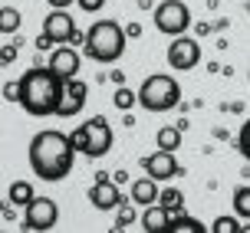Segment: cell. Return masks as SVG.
<instances>
[{
  "label": "cell",
  "mask_w": 250,
  "mask_h": 233,
  "mask_svg": "<svg viewBox=\"0 0 250 233\" xmlns=\"http://www.w3.org/2000/svg\"><path fill=\"white\" fill-rule=\"evenodd\" d=\"M76 164V148L66 132L46 128L37 132L30 141V168L40 181H62L66 174H73Z\"/></svg>",
  "instance_id": "6da1fadb"
},
{
  "label": "cell",
  "mask_w": 250,
  "mask_h": 233,
  "mask_svg": "<svg viewBox=\"0 0 250 233\" xmlns=\"http://www.w3.org/2000/svg\"><path fill=\"white\" fill-rule=\"evenodd\" d=\"M62 82L60 76L53 73L50 66L43 69V66H33V69H26L20 76V105H23L30 115H56L60 109V98H62Z\"/></svg>",
  "instance_id": "7a4b0ae2"
},
{
  "label": "cell",
  "mask_w": 250,
  "mask_h": 233,
  "mask_svg": "<svg viewBox=\"0 0 250 233\" xmlns=\"http://www.w3.org/2000/svg\"><path fill=\"white\" fill-rule=\"evenodd\" d=\"M125 53V30L115 20H96L86 30V43H83V56L92 62H115Z\"/></svg>",
  "instance_id": "3957f363"
},
{
  "label": "cell",
  "mask_w": 250,
  "mask_h": 233,
  "mask_svg": "<svg viewBox=\"0 0 250 233\" xmlns=\"http://www.w3.org/2000/svg\"><path fill=\"white\" fill-rule=\"evenodd\" d=\"M135 96H138V105L145 112H168L181 102V86H178L175 76L155 73L142 82V89H138Z\"/></svg>",
  "instance_id": "277c9868"
},
{
  "label": "cell",
  "mask_w": 250,
  "mask_h": 233,
  "mask_svg": "<svg viewBox=\"0 0 250 233\" xmlns=\"http://www.w3.org/2000/svg\"><path fill=\"white\" fill-rule=\"evenodd\" d=\"M73 141L76 155H86V158H105L112 151V128L102 115H92L89 122H83L79 128H73Z\"/></svg>",
  "instance_id": "5b68a950"
},
{
  "label": "cell",
  "mask_w": 250,
  "mask_h": 233,
  "mask_svg": "<svg viewBox=\"0 0 250 233\" xmlns=\"http://www.w3.org/2000/svg\"><path fill=\"white\" fill-rule=\"evenodd\" d=\"M191 10H188L185 0H165L155 7V30L165 37H181L191 30Z\"/></svg>",
  "instance_id": "8992f818"
},
{
  "label": "cell",
  "mask_w": 250,
  "mask_h": 233,
  "mask_svg": "<svg viewBox=\"0 0 250 233\" xmlns=\"http://www.w3.org/2000/svg\"><path fill=\"white\" fill-rule=\"evenodd\" d=\"M56 223H60V207H56V200H50V197H33L23 207V230L50 233Z\"/></svg>",
  "instance_id": "52a82bcc"
},
{
  "label": "cell",
  "mask_w": 250,
  "mask_h": 233,
  "mask_svg": "<svg viewBox=\"0 0 250 233\" xmlns=\"http://www.w3.org/2000/svg\"><path fill=\"white\" fill-rule=\"evenodd\" d=\"M165 59H168V66L171 69H178V73H185V69H194L201 62V43L194 37H175V43H168V53H165Z\"/></svg>",
  "instance_id": "ba28073f"
},
{
  "label": "cell",
  "mask_w": 250,
  "mask_h": 233,
  "mask_svg": "<svg viewBox=\"0 0 250 233\" xmlns=\"http://www.w3.org/2000/svg\"><path fill=\"white\" fill-rule=\"evenodd\" d=\"M142 168L155 181H171V177H181L185 174V168L175 161V151H162V148L155 155H148V158H142Z\"/></svg>",
  "instance_id": "9c48e42d"
},
{
  "label": "cell",
  "mask_w": 250,
  "mask_h": 233,
  "mask_svg": "<svg viewBox=\"0 0 250 233\" xmlns=\"http://www.w3.org/2000/svg\"><path fill=\"white\" fill-rule=\"evenodd\" d=\"M86 98H89V86L79 79V76H76V79H66L56 115H60V118H73V115H79V112L86 109Z\"/></svg>",
  "instance_id": "30bf717a"
},
{
  "label": "cell",
  "mask_w": 250,
  "mask_h": 233,
  "mask_svg": "<svg viewBox=\"0 0 250 233\" xmlns=\"http://www.w3.org/2000/svg\"><path fill=\"white\" fill-rule=\"evenodd\" d=\"M46 66H50L53 73H56L62 82H66V79H76V76H79L83 56H79V49H76V46H56Z\"/></svg>",
  "instance_id": "8fae6325"
},
{
  "label": "cell",
  "mask_w": 250,
  "mask_h": 233,
  "mask_svg": "<svg viewBox=\"0 0 250 233\" xmlns=\"http://www.w3.org/2000/svg\"><path fill=\"white\" fill-rule=\"evenodd\" d=\"M89 204L96 210H115L119 204H122V191H119V184H112L109 177H102V181H96V184L89 187Z\"/></svg>",
  "instance_id": "7c38bea8"
},
{
  "label": "cell",
  "mask_w": 250,
  "mask_h": 233,
  "mask_svg": "<svg viewBox=\"0 0 250 233\" xmlns=\"http://www.w3.org/2000/svg\"><path fill=\"white\" fill-rule=\"evenodd\" d=\"M73 30H76V20L66 10H53V13H46V20H43V33H46L53 43H69Z\"/></svg>",
  "instance_id": "4fadbf2b"
},
{
  "label": "cell",
  "mask_w": 250,
  "mask_h": 233,
  "mask_svg": "<svg viewBox=\"0 0 250 233\" xmlns=\"http://www.w3.org/2000/svg\"><path fill=\"white\" fill-rule=\"evenodd\" d=\"M168 210L155 200V204H148V207L142 210V217H138V223H142V230L145 233H168Z\"/></svg>",
  "instance_id": "5bb4252c"
},
{
  "label": "cell",
  "mask_w": 250,
  "mask_h": 233,
  "mask_svg": "<svg viewBox=\"0 0 250 233\" xmlns=\"http://www.w3.org/2000/svg\"><path fill=\"white\" fill-rule=\"evenodd\" d=\"M128 197H132L135 207H148V204H155V200H158V181H155V177H138V181H132Z\"/></svg>",
  "instance_id": "9a60e30c"
},
{
  "label": "cell",
  "mask_w": 250,
  "mask_h": 233,
  "mask_svg": "<svg viewBox=\"0 0 250 233\" xmlns=\"http://www.w3.org/2000/svg\"><path fill=\"white\" fill-rule=\"evenodd\" d=\"M168 233H204V223H198L194 217H188L185 210H181V214L168 217Z\"/></svg>",
  "instance_id": "2e32d148"
},
{
  "label": "cell",
  "mask_w": 250,
  "mask_h": 233,
  "mask_svg": "<svg viewBox=\"0 0 250 233\" xmlns=\"http://www.w3.org/2000/svg\"><path fill=\"white\" fill-rule=\"evenodd\" d=\"M33 197H37V191H33V184H30V181H13L10 191H7V200H10L13 207H26Z\"/></svg>",
  "instance_id": "e0dca14e"
},
{
  "label": "cell",
  "mask_w": 250,
  "mask_h": 233,
  "mask_svg": "<svg viewBox=\"0 0 250 233\" xmlns=\"http://www.w3.org/2000/svg\"><path fill=\"white\" fill-rule=\"evenodd\" d=\"M181 128L178 125H165V128H158V135H155V141H158V148L162 151H178L181 148Z\"/></svg>",
  "instance_id": "ac0fdd59"
},
{
  "label": "cell",
  "mask_w": 250,
  "mask_h": 233,
  "mask_svg": "<svg viewBox=\"0 0 250 233\" xmlns=\"http://www.w3.org/2000/svg\"><path fill=\"white\" fill-rule=\"evenodd\" d=\"M158 204H162L168 214H181V210H185V194H181L178 187H165V191H158Z\"/></svg>",
  "instance_id": "d6986e66"
},
{
  "label": "cell",
  "mask_w": 250,
  "mask_h": 233,
  "mask_svg": "<svg viewBox=\"0 0 250 233\" xmlns=\"http://www.w3.org/2000/svg\"><path fill=\"white\" fill-rule=\"evenodd\" d=\"M23 26V17L17 7H0V33H17Z\"/></svg>",
  "instance_id": "ffe728a7"
},
{
  "label": "cell",
  "mask_w": 250,
  "mask_h": 233,
  "mask_svg": "<svg viewBox=\"0 0 250 233\" xmlns=\"http://www.w3.org/2000/svg\"><path fill=\"white\" fill-rule=\"evenodd\" d=\"M234 214H237L240 220H250V184L234 191Z\"/></svg>",
  "instance_id": "44dd1931"
},
{
  "label": "cell",
  "mask_w": 250,
  "mask_h": 233,
  "mask_svg": "<svg viewBox=\"0 0 250 233\" xmlns=\"http://www.w3.org/2000/svg\"><path fill=\"white\" fill-rule=\"evenodd\" d=\"M135 220H138L135 204H119L115 207V230H125V227H132Z\"/></svg>",
  "instance_id": "7402d4cb"
},
{
  "label": "cell",
  "mask_w": 250,
  "mask_h": 233,
  "mask_svg": "<svg viewBox=\"0 0 250 233\" xmlns=\"http://www.w3.org/2000/svg\"><path fill=\"white\" fill-rule=\"evenodd\" d=\"M135 102H138V96H135V92H132L128 86H119V89H115V96H112V105H115L119 112H128L132 105H135Z\"/></svg>",
  "instance_id": "603a6c76"
},
{
  "label": "cell",
  "mask_w": 250,
  "mask_h": 233,
  "mask_svg": "<svg viewBox=\"0 0 250 233\" xmlns=\"http://www.w3.org/2000/svg\"><path fill=\"white\" fill-rule=\"evenodd\" d=\"M17 56H20V43H17V39H13V43H3V46H0V69H3V66H13Z\"/></svg>",
  "instance_id": "cb8c5ba5"
},
{
  "label": "cell",
  "mask_w": 250,
  "mask_h": 233,
  "mask_svg": "<svg viewBox=\"0 0 250 233\" xmlns=\"http://www.w3.org/2000/svg\"><path fill=\"white\" fill-rule=\"evenodd\" d=\"M214 233H237L240 230V217H217V220L211 223Z\"/></svg>",
  "instance_id": "d4e9b609"
},
{
  "label": "cell",
  "mask_w": 250,
  "mask_h": 233,
  "mask_svg": "<svg viewBox=\"0 0 250 233\" xmlns=\"http://www.w3.org/2000/svg\"><path fill=\"white\" fill-rule=\"evenodd\" d=\"M237 151L250 161V118L240 125V135H237Z\"/></svg>",
  "instance_id": "484cf974"
},
{
  "label": "cell",
  "mask_w": 250,
  "mask_h": 233,
  "mask_svg": "<svg viewBox=\"0 0 250 233\" xmlns=\"http://www.w3.org/2000/svg\"><path fill=\"white\" fill-rule=\"evenodd\" d=\"M3 98L7 102H20V79H13V82L3 86Z\"/></svg>",
  "instance_id": "4316f807"
},
{
  "label": "cell",
  "mask_w": 250,
  "mask_h": 233,
  "mask_svg": "<svg viewBox=\"0 0 250 233\" xmlns=\"http://www.w3.org/2000/svg\"><path fill=\"white\" fill-rule=\"evenodd\" d=\"M76 3H79V10H86V13H96L105 7V0H76Z\"/></svg>",
  "instance_id": "83f0119b"
},
{
  "label": "cell",
  "mask_w": 250,
  "mask_h": 233,
  "mask_svg": "<svg viewBox=\"0 0 250 233\" xmlns=\"http://www.w3.org/2000/svg\"><path fill=\"white\" fill-rule=\"evenodd\" d=\"M142 37V23H138V20H128V23H125V39H138Z\"/></svg>",
  "instance_id": "f1b7e54d"
},
{
  "label": "cell",
  "mask_w": 250,
  "mask_h": 233,
  "mask_svg": "<svg viewBox=\"0 0 250 233\" xmlns=\"http://www.w3.org/2000/svg\"><path fill=\"white\" fill-rule=\"evenodd\" d=\"M33 46H37V49H40V53H46V49H53V46H56V43H53V39H50V37H46V33H43V30H40V37H37V39H33Z\"/></svg>",
  "instance_id": "f546056e"
},
{
  "label": "cell",
  "mask_w": 250,
  "mask_h": 233,
  "mask_svg": "<svg viewBox=\"0 0 250 233\" xmlns=\"http://www.w3.org/2000/svg\"><path fill=\"white\" fill-rule=\"evenodd\" d=\"M0 217H3V220H17V210H13V204L10 200H0Z\"/></svg>",
  "instance_id": "4dcf8cb0"
},
{
  "label": "cell",
  "mask_w": 250,
  "mask_h": 233,
  "mask_svg": "<svg viewBox=\"0 0 250 233\" xmlns=\"http://www.w3.org/2000/svg\"><path fill=\"white\" fill-rule=\"evenodd\" d=\"M211 30H214V23H208V20H201V23H194V33H198V37H208Z\"/></svg>",
  "instance_id": "1f68e13d"
},
{
  "label": "cell",
  "mask_w": 250,
  "mask_h": 233,
  "mask_svg": "<svg viewBox=\"0 0 250 233\" xmlns=\"http://www.w3.org/2000/svg\"><path fill=\"white\" fill-rule=\"evenodd\" d=\"M109 181L122 187V184H128V174H125V171H112V174H109Z\"/></svg>",
  "instance_id": "d6a6232c"
},
{
  "label": "cell",
  "mask_w": 250,
  "mask_h": 233,
  "mask_svg": "<svg viewBox=\"0 0 250 233\" xmlns=\"http://www.w3.org/2000/svg\"><path fill=\"white\" fill-rule=\"evenodd\" d=\"M69 43H73V46H83V43H86V33H83V30H73Z\"/></svg>",
  "instance_id": "836d02e7"
},
{
  "label": "cell",
  "mask_w": 250,
  "mask_h": 233,
  "mask_svg": "<svg viewBox=\"0 0 250 233\" xmlns=\"http://www.w3.org/2000/svg\"><path fill=\"white\" fill-rule=\"evenodd\" d=\"M109 79H112L115 86H125V73H122V69H112V73H109Z\"/></svg>",
  "instance_id": "e575fe53"
},
{
  "label": "cell",
  "mask_w": 250,
  "mask_h": 233,
  "mask_svg": "<svg viewBox=\"0 0 250 233\" xmlns=\"http://www.w3.org/2000/svg\"><path fill=\"white\" fill-rule=\"evenodd\" d=\"M46 3H50L53 10H66V7H69V3H73V0H46Z\"/></svg>",
  "instance_id": "d590c367"
},
{
  "label": "cell",
  "mask_w": 250,
  "mask_h": 233,
  "mask_svg": "<svg viewBox=\"0 0 250 233\" xmlns=\"http://www.w3.org/2000/svg\"><path fill=\"white\" fill-rule=\"evenodd\" d=\"M227 112H244V102H230V105H224Z\"/></svg>",
  "instance_id": "8d00e7d4"
},
{
  "label": "cell",
  "mask_w": 250,
  "mask_h": 233,
  "mask_svg": "<svg viewBox=\"0 0 250 233\" xmlns=\"http://www.w3.org/2000/svg\"><path fill=\"white\" fill-rule=\"evenodd\" d=\"M135 3L142 7V10H148V7H151V0H135Z\"/></svg>",
  "instance_id": "74e56055"
},
{
  "label": "cell",
  "mask_w": 250,
  "mask_h": 233,
  "mask_svg": "<svg viewBox=\"0 0 250 233\" xmlns=\"http://www.w3.org/2000/svg\"><path fill=\"white\" fill-rule=\"evenodd\" d=\"M247 17H250V0H247Z\"/></svg>",
  "instance_id": "f35d334b"
},
{
  "label": "cell",
  "mask_w": 250,
  "mask_h": 233,
  "mask_svg": "<svg viewBox=\"0 0 250 233\" xmlns=\"http://www.w3.org/2000/svg\"><path fill=\"white\" fill-rule=\"evenodd\" d=\"M247 82H250V76H247Z\"/></svg>",
  "instance_id": "ab89813d"
}]
</instances>
